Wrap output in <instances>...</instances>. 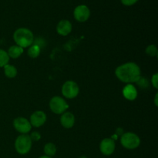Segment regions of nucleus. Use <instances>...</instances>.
Masks as SVG:
<instances>
[{"label": "nucleus", "mask_w": 158, "mask_h": 158, "mask_svg": "<svg viewBox=\"0 0 158 158\" xmlns=\"http://www.w3.org/2000/svg\"><path fill=\"white\" fill-rule=\"evenodd\" d=\"M146 53L150 56H156L157 55V49L155 45H151L146 49Z\"/></svg>", "instance_id": "nucleus-19"}, {"label": "nucleus", "mask_w": 158, "mask_h": 158, "mask_svg": "<svg viewBox=\"0 0 158 158\" xmlns=\"http://www.w3.org/2000/svg\"><path fill=\"white\" fill-rule=\"evenodd\" d=\"M13 126L15 129L22 134H27V133H29L32 128L30 122L27 119L21 117H17L14 120Z\"/></svg>", "instance_id": "nucleus-8"}, {"label": "nucleus", "mask_w": 158, "mask_h": 158, "mask_svg": "<svg viewBox=\"0 0 158 158\" xmlns=\"http://www.w3.org/2000/svg\"><path fill=\"white\" fill-rule=\"evenodd\" d=\"M122 146L128 150H134L138 148L140 144V139L138 136L134 133H125L122 135L120 139Z\"/></svg>", "instance_id": "nucleus-4"}, {"label": "nucleus", "mask_w": 158, "mask_h": 158, "mask_svg": "<svg viewBox=\"0 0 158 158\" xmlns=\"http://www.w3.org/2000/svg\"><path fill=\"white\" fill-rule=\"evenodd\" d=\"M51 110L56 114H61L68 109L69 106L66 100L60 97H53L49 102Z\"/></svg>", "instance_id": "nucleus-5"}, {"label": "nucleus", "mask_w": 158, "mask_h": 158, "mask_svg": "<svg viewBox=\"0 0 158 158\" xmlns=\"http://www.w3.org/2000/svg\"><path fill=\"white\" fill-rule=\"evenodd\" d=\"M44 153L48 157H52L56 153V147L52 143H46L44 147Z\"/></svg>", "instance_id": "nucleus-16"}, {"label": "nucleus", "mask_w": 158, "mask_h": 158, "mask_svg": "<svg viewBox=\"0 0 158 158\" xmlns=\"http://www.w3.org/2000/svg\"><path fill=\"white\" fill-rule=\"evenodd\" d=\"M39 158H52V157H48V156L45 155V156H42V157H39Z\"/></svg>", "instance_id": "nucleus-24"}, {"label": "nucleus", "mask_w": 158, "mask_h": 158, "mask_svg": "<svg viewBox=\"0 0 158 158\" xmlns=\"http://www.w3.org/2000/svg\"><path fill=\"white\" fill-rule=\"evenodd\" d=\"M115 141L110 138L103 139L100 145V152L106 156L111 155L115 151Z\"/></svg>", "instance_id": "nucleus-9"}, {"label": "nucleus", "mask_w": 158, "mask_h": 158, "mask_svg": "<svg viewBox=\"0 0 158 158\" xmlns=\"http://www.w3.org/2000/svg\"><path fill=\"white\" fill-rule=\"evenodd\" d=\"M79 91H80V89L77 83L72 80L66 81L62 87L63 95L68 99L75 98L79 94Z\"/></svg>", "instance_id": "nucleus-6"}, {"label": "nucleus", "mask_w": 158, "mask_h": 158, "mask_svg": "<svg viewBox=\"0 0 158 158\" xmlns=\"http://www.w3.org/2000/svg\"><path fill=\"white\" fill-rule=\"evenodd\" d=\"M13 38L17 46L22 48H26L32 44L34 36L32 32L26 28H19L14 32Z\"/></svg>", "instance_id": "nucleus-2"}, {"label": "nucleus", "mask_w": 158, "mask_h": 158, "mask_svg": "<svg viewBox=\"0 0 158 158\" xmlns=\"http://www.w3.org/2000/svg\"><path fill=\"white\" fill-rule=\"evenodd\" d=\"M4 73L8 78H14L17 75V69L12 65L7 64L4 66Z\"/></svg>", "instance_id": "nucleus-15"}, {"label": "nucleus", "mask_w": 158, "mask_h": 158, "mask_svg": "<svg viewBox=\"0 0 158 158\" xmlns=\"http://www.w3.org/2000/svg\"><path fill=\"white\" fill-rule=\"evenodd\" d=\"M151 81H152V84L153 86H154V88L157 89L158 88V75L157 73H155L154 76L152 77V79H151Z\"/></svg>", "instance_id": "nucleus-22"}, {"label": "nucleus", "mask_w": 158, "mask_h": 158, "mask_svg": "<svg viewBox=\"0 0 158 158\" xmlns=\"http://www.w3.org/2000/svg\"><path fill=\"white\" fill-rule=\"evenodd\" d=\"M9 61V56L7 52L0 49V67H4Z\"/></svg>", "instance_id": "nucleus-18"}, {"label": "nucleus", "mask_w": 158, "mask_h": 158, "mask_svg": "<svg viewBox=\"0 0 158 158\" xmlns=\"http://www.w3.org/2000/svg\"><path fill=\"white\" fill-rule=\"evenodd\" d=\"M60 123H61L62 126L66 129L72 128L75 123L74 115L70 112L64 113L60 118Z\"/></svg>", "instance_id": "nucleus-12"}, {"label": "nucleus", "mask_w": 158, "mask_h": 158, "mask_svg": "<svg viewBox=\"0 0 158 158\" xmlns=\"http://www.w3.org/2000/svg\"><path fill=\"white\" fill-rule=\"evenodd\" d=\"M157 97H158V94H157L155 95V100H154V102H155V105L156 106H157V105H158V103H157Z\"/></svg>", "instance_id": "nucleus-23"}, {"label": "nucleus", "mask_w": 158, "mask_h": 158, "mask_svg": "<svg viewBox=\"0 0 158 158\" xmlns=\"http://www.w3.org/2000/svg\"><path fill=\"white\" fill-rule=\"evenodd\" d=\"M40 54V47L38 45H32L28 49V55L31 58H36Z\"/></svg>", "instance_id": "nucleus-17"}, {"label": "nucleus", "mask_w": 158, "mask_h": 158, "mask_svg": "<svg viewBox=\"0 0 158 158\" xmlns=\"http://www.w3.org/2000/svg\"><path fill=\"white\" fill-rule=\"evenodd\" d=\"M73 15L77 21L83 23L88 20L90 16V10L86 5H80L74 9Z\"/></svg>", "instance_id": "nucleus-7"}, {"label": "nucleus", "mask_w": 158, "mask_h": 158, "mask_svg": "<svg viewBox=\"0 0 158 158\" xmlns=\"http://www.w3.org/2000/svg\"><path fill=\"white\" fill-rule=\"evenodd\" d=\"M115 74L123 83H137L140 78V69L138 65L130 62L119 66L116 69Z\"/></svg>", "instance_id": "nucleus-1"}, {"label": "nucleus", "mask_w": 158, "mask_h": 158, "mask_svg": "<svg viewBox=\"0 0 158 158\" xmlns=\"http://www.w3.org/2000/svg\"><path fill=\"white\" fill-rule=\"evenodd\" d=\"M46 121V115L43 111L37 110L34 112L30 117V123L35 127L43 126Z\"/></svg>", "instance_id": "nucleus-10"}, {"label": "nucleus", "mask_w": 158, "mask_h": 158, "mask_svg": "<svg viewBox=\"0 0 158 158\" xmlns=\"http://www.w3.org/2000/svg\"><path fill=\"white\" fill-rule=\"evenodd\" d=\"M122 4L127 6H131L133 5L136 4L138 2V0H120Z\"/></svg>", "instance_id": "nucleus-20"}, {"label": "nucleus", "mask_w": 158, "mask_h": 158, "mask_svg": "<svg viewBox=\"0 0 158 158\" xmlns=\"http://www.w3.org/2000/svg\"><path fill=\"white\" fill-rule=\"evenodd\" d=\"M30 138L32 140V141H38L40 138H41V135H40V133L38 132H33L30 136Z\"/></svg>", "instance_id": "nucleus-21"}, {"label": "nucleus", "mask_w": 158, "mask_h": 158, "mask_svg": "<svg viewBox=\"0 0 158 158\" xmlns=\"http://www.w3.org/2000/svg\"><path fill=\"white\" fill-rule=\"evenodd\" d=\"M23 52V48L15 45V46H12L11 47L9 48V50H8L7 53L9 55V56L11 57V58L16 59L18 57H19Z\"/></svg>", "instance_id": "nucleus-14"}, {"label": "nucleus", "mask_w": 158, "mask_h": 158, "mask_svg": "<svg viewBox=\"0 0 158 158\" xmlns=\"http://www.w3.org/2000/svg\"><path fill=\"white\" fill-rule=\"evenodd\" d=\"M56 31L60 35H63V36L69 35L72 31V24L69 20H61L57 25Z\"/></svg>", "instance_id": "nucleus-11"}, {"label": "nucleus", "mask_w": 158, "mask_h": 158, "mask_svg": "<svg viewBox=\"0 0 158 158\" xmlns=\"http://www.w3.org/2000/svg\"><path fill=\"white\" fill-rule=\"evenodd\" d=\"M32 148V140L28 134H22L15 141V148L17 153L22 155L28 154Z\"/></svg>", "instance_id": "nucleus-3"}, {"label": "nucleus", "mask_w": 158, "mask_h": 158, "mask_svg": "<svg viewBox=\"0 0 158 158\" xmlns=\"http://www.w3.org/2000/svg\"><path fill=\"white\" fill-rule=\"evenodd\" d=\"M123 97L128 100H134L137 97V91L136 89L135 86L131 84H128L124 86L123 89Z\"/></svg>", "instance_id": "nucleus-13"}]
</instances>
